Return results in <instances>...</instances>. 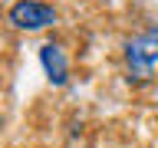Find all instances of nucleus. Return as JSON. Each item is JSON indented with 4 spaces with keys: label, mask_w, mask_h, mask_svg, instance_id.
<instances>
[{
    "label": "nucleus",
    "mask_w": 158,
    "mask_h": 148,
    "mask_svg": "<svg viewBox=\"0 0 158 148\" xmlns=\"http://www.w3.org/2000/svg\"><path fill=\"white\" fill-rule=\"evenodd\" d=\"M40 66H43V76H46L49 86H66L69 82V56H66V49L59 46V43H43L40 46Z\"/></svg>",
    "instance_id": "obj_3"
},
{
    "label": "nucleus",
    "mask_w": 158,
    "mask_h": 148,
    "mask_svg": "<svg viewBox=\"0 0 158 148\" xmlns=\"http://www.w3.org/2000/svg\"><path fill=\"white\" fill-rule=\"evenodd\" d=\"M59 20L56 7L46 3V0H17L10 3L7 10V23L20 33H40V30H49Z\"/></svg>",
    "instance_id": "obj_2"
},
{
    "label": "nucleus",
    "mask_w": 158,
    "mask_h": 148,
    "mask_svg": "<svg viewBox=\"0 0 158 148\" xmlns=\"http://www.w3.org/2000/svg\"><path fill=\"white\" fill-rule=\"evenodd\" d=\"M122 63H125L128 86H148L155 79V69H158V27L155 23L125 39Z\"/></svg>",
    "instance_id": "obj_1"
}]
</instances>
